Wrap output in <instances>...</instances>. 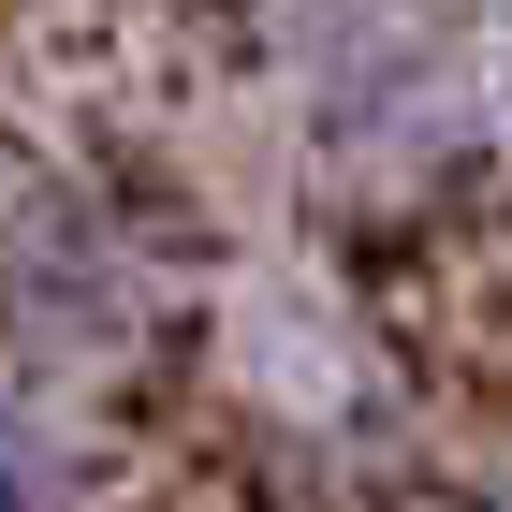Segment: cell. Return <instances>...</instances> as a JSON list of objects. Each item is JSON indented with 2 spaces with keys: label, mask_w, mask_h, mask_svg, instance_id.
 Returning a JSON list of instances; mask_svg holds the SVG:
<instances>
[{
  "label": "cell",
  "mask_w": 512,
  "mask_h": 512,
  "mask_svg": "<svg viewBox=\"0 0 512 512\" xmlns=\"http://www.w3.org/2000/svg\"><path fill=\"white\" fill-rule=\"evenodd\" d=\"M15 293H30V352L118 337V322L147 308V249H132V220L103 191H44L30 235H15Z\"/></svg>",
  "instance_id": "6da1fadb"
},
{
  "label": "cell",
  "mask_w": 512,
  "mask_h": 512,
  "mask_svg": "<svg viewBox=\"0 0 512 512\" xmlns=\"http://www.w3.org/2000/svg\"><path fill=\"white\" fill-rule=\"evenodd\" d=\"M483 512H512V498H483Z\"/></svg>",
  "instance_id": "7a4b0ae2"
},
{
  "label": "cell",
  "mask_w": 512,
  "mask_h": 512,
  "mask_svg": "<svg viewBox=\"0 0 512 512\" xmlns=\"http://www.w3.org/2000/svg\"><path fill=\"white\" fill-rule=\"evenodd\" d=\"M498 15H512V0H498Z\"/></svg>",
  "instance_id": "3957f363"
}]
</instances>
